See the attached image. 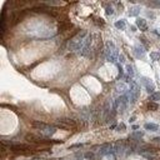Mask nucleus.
Listing matches in <instances>:
<instances>
[{
    "mask_svg": "<svg viewBox=\"0 0 160 160\" xmlns=\"http://www.w3.org/2000/svg\"><path fill=\"white\" fill-rule=\"evenodd\" d=\"M86 38H88V33L85 30H81L76 37H74L69 41L68 49H69L70 51H81L84 48V44H85Z\"/></svg>",
    "mask_w": 160,
    "mask_h": 160,
    "instance_id": "f257e3e1",
    "label": "nucleus"
},
{
    "mask_svg": "<svg viewBox=\"0 0 160 160\" xmlns=\"http://www.w3.org/2000/svg\"><path fill=\"white\" fill-rule=\"evenodd\" d=\"M105 58L110 63H116V59H119V53L113 41H108L105 48Z\"/></svg>",
    "mask_w": 160,
    "mask_h": 160,
    "instance_id": "f03ea898",
    "label": "nucleus"
},
{
    "mask_svg": "<svg viewBox=\"0 0 160 160\" xmlns=\"http://www.w3.org/2000/svg\"><path fill=\"white\" fill-rule=\"evenodd\" d=\"M129 94H130V103L134 104L138 100V98L140 96V88L136 83H133L130 84V89H129Z\"/></svg>",
    "mask_w": 160,
    "mask_h": 160,
    "instance_id": "7ed1b4c3",
    "label": "nucleus"
},
{
    "mask_svg": "<svg viewBox=\"0 0 160 160\" xmlns=\"http://www.w3.org/2000/svg\"><path fill=\"white\" fill-rule=\"evenodd\" d=\"M140 84H141V85L145 88L146 91H148L150 95L155 93V85L153 84L151 79H149V78H145V76H141V78H140Z\"/></svg>",
    "mask_w": 160,
    "mask_h": 160,
    "instance_id": "20e7f679",
    "label": "nucleus"
},
{
    "mask_svg": "<svg viewBox=\"0 0 160 160\" xmlns=\"http://www.w3.org/2000/svg\"><path fill=\"white\" fill-rule=\"evenodd\" d=\"M129 98H128V95H120L119 98L116 99V102H115V108H120V112H124V109L126 108V105H128V103H129Z\"/></svg>",
    "mask_w": 160,
    "mask_h": 160,
    "instance_id": "39448f33",
    "label": "nucleus"
},
{
    "mask_svg": "<svg viewBox=\"0 0 160 160\" xmlns=\"http://www.w3.org/2000/svg\"><path fill=\"white\" fill-rule=\"evenodd\" d=\"M113 151V145L110 143H105V144L99 146V154L105 155V154H110Z\"/></svg>",
    "mask_w": 160,
    "mask_h": 160,
    "instance_id": "423d86ee",
    "label": "nucleus"
},
{
    "mask_svg": "<svg viewBox=\"0 0 160 160\" xmlns=\"http://www.w3.org/2000/svg\"><path fill=\"white\" fill-rule=\"evenodd\" d=\"M138 153L139 154H143V155H145L146 153H151V154H154V153H156V148H154V146H151V145H143V146H140L139 150H138Z\"/></svg>",
    "mask_w": 160,
    "mask_h": 160,
    "instance_id": "0eeeda50",
    "label": "nucleus"
},
{
    "mask_svg": "<svg viewBox=\"0 0 160 160\" xmlns=\"http://www.w3.org/2000/svg\"><path fill=\"white\" fill-rule=\"evenodd\" d=\"M31 125H33V128H35V129H38L39 131H44L45 129H48L50 125H48V124H45V123H41V121H33L31 123Z\"/></svg>",
    "mask_w": 160,
    "mask_h": 160,
    "instance_id": "6e6552de",
    "label": "nucleus"
},
{
    "mask_svg": "<svg viewBox=\"0 0 160 160\" xmlns=\"http://www.w3.org/2000/svg\"><path fill=\"white\" fill-rule=\"evenodd\" d=\"M136 27H138L140 30L143 31H146L148 30V25H146V20L143 18H138L136 19Z\"/></svg>",
    "mask_w": 160,
    "mask_h": 160,
    "instance_id": "1a4fd4ad",
    "label": "nucleus"
},
{
    "mask_svg": "<svg viewBox=\"0 0 160 160\" xmlns=\"http://www.w3.org/2000/svg\"><path fill=\"white\" fill-rule=\"evenodd\" d=\"M134 55H135L136 58H144L145 55V50L143 46H139V45H136V46H134Z\"/></svg>",
    "mask_w": 160,
    "mask_h": 160,
    "instance_id": "9d476101",
    "label": "nucleus"
},
{
    "mask_svg": "<svg viewBox=\"0 0 160 160\" xmlns=\"http://www.w3.org/2000/svg\"><path fill=\"white\" fill-rule=\"evenodd\" d=\"M144 129L145 130H149V131H156L159 129V126L156 124H153V123H146L144 125Z\"/></svg>",
    "mask_w": 160,
    "mask_h": 160,
    "instance_id": "9b49d317",
    "label": "nucleus"
},
{
    "mask_svg": "<svg viewBox=\"0 0 160 160\" xmlns=\"http://www.w3.org/2000/svg\"><path fill=\"white\" fill-rule=\"evenodd\" d=\"M115 28L116 29H119V30H125V27H126V23H125V20L124 19H121V20H118V21H115Z\"/></svg>",
    "mask_w": 160,
    "mask_h": 160,
    "instance_id": "f8f14e48",
    "label": "nucleus"
},
{
    "mask_svg": "<svg viewBox=\"0 0 160 160\" xmlns=\"http://www.w3.org/2000/svg\"><path fill=\"white\" fill-rule=\"evenodd\" d=\"M149 100H151L153 103H156V102H159L160 100V91H155L154 94H151L149 98Z\"/></svg>",
    "mask_w": 160,
    "mask_h": 160,
    "instance_id": "ddd939ff",
    "label": "nucleus"
},
{
    "mask_svg": "<svg viewBox=\"0 0 160 160\" xmlns=\"http://www.w3.org/2000/svg\"><path fill=\"white\" fill-rule=\"evenodd\" d=\"M139 13H140V8H139V6H134V8H131L129 10V15L130 16H136Z\"/></svg>",
    "mask_w": 160,
    "mask_h": 160,
    "instance_id": "4468645a",
    "label": "nucleus"
},
{
    "mask_svg": "<svg viewBox=\"0 0 160 160\" xmlns=\"http://www.w3.org/2000/svg\"><path fill=\"white\" fill-rule=\"evenodd\" d=\"M148 109H149V110H151V112H156V110L159 109L158 103H153V102H150V103L148 104Z\"/></svg>",
    "mask_w": 160,
    "mask_h": 160,
    "instance_id": "2eb2a0df",
    "label": "nucleus"
},
{
    "mask_svg": "<svg viewBox=\"0 0 160 160\" xmlns=\"http://www.w3.org/2000/svg\"><path fill=\"white\" fill-rule=\"evenodd\" d=\"M125 69H126V74H128V76L133 78V76H134V68H133V65L128 64V65H126Z\"/></svg>",
    "mask_w": 160,
    "mask_h": 160,
    "instance_id": "dca6fc26",
    "label": "nucleus"
},
{
    "mask_svg": "<svg viewBox=\"0 0 160 160\" xmlns=\"http://www.w3.org/2000/svg\"><path fill=\"white\" fill-rule=\"evenodd\" d=\"M150 58L154 61H160V53H155V51H151L150 53Z\"/></svg>",
    "mask_w": 160,
    "mask_h": 160,
    "instance_id": "f3484780",
    "label": "nucleus"
},
{
    "mask_svg": "<svg viewBox=\"0 0 160 160\" xmlns=\"http://www.w3.org/2000/svg\"><path fill=\"white\" fill-rule=\"evenodd\" d=\"M131 136L133 138H136V139H140L144 136V131H135V133H133Z\"/></svg>",
    "mask_w": 160,
    "mask_h": 160,
    "instance_id": "a211bd4d",
    "label": "nucleus"
},
{
    "mask_svg": "<svg viewBox=\"0 0 160 160\" xmlns=\"http://www.w3.org/2000/svg\"><path fill=\"white\" fill-rule=\"evenodd\" d=\"M118 69H119V75H118V79H120V78H123V75H124V69L121 68V65H119V64H118Z\"/></svg>",
    "mask_w": 160,
    "mask_h": 160,
    "instance_id": "6ab92c4d",
    "label": "nucleus"
},
{
    "mask_svg": "<svg viewBox=\"0 0 160 160\" xmlns=\"http://www.w3.org/2000/svg\"><path fill=\"white\" fill-rule=\"evenodd\" d=\"M140 43H143V44H144V46L146 48V49H148L149 48V43H148V41H146V39L144 38V37H140Z\"/></svg>",
    "mask_w": 160,
    "mask_h": 160,
    "instance_id": "aec40b11",
    "label": "nucleus"
},
{
    "mask_svg": "<svg viewBox=\"0 0 160 160\" xmlns=\"http://www.w3.org/2000/svg\"><path fill=\"white\" fill-rule=\"evenodd\" d=\"M85 144H83V143H76V144H74V145H71L69 146V149H74V148H81V146H84Z\"/></svg>",
    "mask_w": 160,
    "mask_h": 160,
    "instance_id": "412c9836",
    "label": "nucleus"
},
{
    "mask_svg": "<svg viewBox=\"0 0 160 160\" xmlns=\"http://www.w3.org/2000/svg\"><path fill=\"white\" fill-rule=\"evenodd\" d=\"M116 129H118V131H124V130H125V125H124L123 123H120L119 125L116 126Z\"/></svg>",
    "mask_w": 160,
    "mask_h": 160,
    "instance_id": "4be33fe9",
    "label": "nucleus"
},
{
    "mask_svg": "<svg viewBox=\"0 0 160 160\" xmlns=\"http://www.w3.org/2000/svg\"><path fill=\"white\" fill-rule=\"evenodd\" d=\"M106 14L108 15H113L114 14V9L112 6H106Z\"/></svg>",
    "mask_w": 160,
    "mask_h": 160,
    "instance_id": "5701e85b",
    "label": "nucleus"
},
{
    "mask_svg": "<svg viewBox=\"0 0 160 160\" xmlns=\"http://www.w3.org/2000/svg\"><path fill=\"white\" fill-rule=\"evenodd\" d=\"M85 158L93 160V159H94V154H93V153H86V154H85Z\"/></svg>",
    "mask_w": 160,
    "mask_h": 160,
    "instance_id": "b1692460",
    "label": "nucleus"
},
{
    "mask_svg": "<svg viewBox=\"0 0 160 160\" xmlns=\"http://www.w3.org/2000/svg\"><path fill=\"white\" fill-rule=\"evenodd\" d=\"M151 6H155V8H160V1H154V3H150Z\"/></svg>",
    "mask_w": 160,
    "mask_h": 160,
    "instance_id": "393cba45",
    "label": "nucleus"
},
{
    "mask_svg": "<svg viewBox=\"0 0 160 160\" xmlns=\"http://www.w3.org/2000/svg\"><path fill=\"white\" fill-rule=\"evenodd\" d=\"M119 60H120V63H125V56H124L123 54H120L119 55Z\"/></svg>",
    "mask_w": 160,
    "mask_h": 160,
    "instance_id": "a878e982",
    "label": "nucleus"
},
{
    "mask_svg": "<svg viewBox=\"0 0 160 160\" xmlns=\"http://www.w3.org/2000/svg\"><path fill=\"white\" fill-rule=\"evenodd\" d=\"M153 140H154L155 143H158V144H160V136H156V138H154Z\"/></svg>",
    "mask_w": 160,
    "mask_h": 160,
    "instance_id": "bb28decb",
    "label": "nucleus"
},
{
    "mask_svg": "<svg viewBox=\"0 0 160 160\" xmlns=\"http://www.w3.org/2000/svg\"><path fill=\"white\" fill-rule=\"evenodd\" d=\"M134 120H135V116H131V118H130V123H133Z\"/></svg>",
    "mask_w": 160,
    "mask_h": 160,
    "instance_id": "cd10ccee",
    "label": "nucleus"
},
{
    "mask_svg": "<svg viewBox=\"0 0 160 160\" xmlns=\"http://www.w3.org/2000/svg\"><path fill=\"white\" fill-rule=\"evenodd\" d=\"M35 160H38V159H35Z\"/></svg>",
    "mask_w": 160,
    "mask_h": 160,
    "instance_id": "c85d7f7f",
    "label": "nucleus"
}]
</instances>
